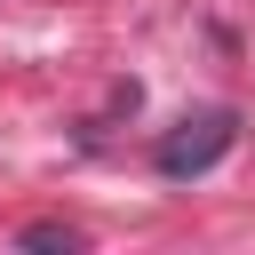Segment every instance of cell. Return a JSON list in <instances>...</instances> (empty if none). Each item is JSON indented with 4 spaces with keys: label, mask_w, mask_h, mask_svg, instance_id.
Masks as SVG:
<instances>
[{
    "label": "cell",
    "mask_w": 255,
    "mask_h": 255,
    "mask_svg": "<svg viewBox=\"0 0 255 255\" xmlns=\"http://www.w3.org/2000/svg\"><path fill=\"white\" fill-rule=\"evenodd\" d=\"M231 143H239V120H231V112H191V120H175V128L159 135V175H167V183L207 175Z\"/></svg>",
    "instance_id": "1"
},
{
    "label": "cell",
    "mask_w": 255,
    "mask_h": 255,
    "mask_svg": "<svg viewBox=\"0 0 255 255\" xmlns=\"http://www.w3.org/2000/svg\"><path fill=\"white\" fill-rule=\"evenodd\" d=\"M24 247H80V231H72V223H32Z\"/></svg>",
    "instance_id": "2"
}]
</instances>
